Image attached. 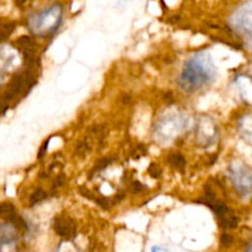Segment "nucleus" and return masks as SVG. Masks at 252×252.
<instances>
[{
	"instance_id": "obj_1",
	"label": "nucleus",
	"mask_w": 252,
	"mask_h": 252,
	"mask_svg": "<svg viewBox=\"0 0 252 252\" xmlns=\"http://www.w3.org/2000/svg\"><path fill=\"white\" fill-rule=\"evenodd\" d=\"M54 230L61 238L70 240L76 235L75 223L69 217H57L54 220Z\"/></svg>"
},
{
	"instance_id": "obj_2",
	"label": "nucleus",
	"mask_w": 252,
	"mask_h": 252,
	"mask_svg": "<svg viewBox=\"0 0 252 252\" xmlns=\"http://www.w3.org/2000/svg\"><path fill=\"white\" fill-rule=\"evenodd\" d=\"M16 216L17 213L14 204L10 203V202H2V203H0V219L10 223Z\"/></svg>"
},
{
	"instance_id": "obj_3",
	"label": "nucleus",
	"mask_w": 252,
	"mask_h": 252,
	"mask_svg": "<svg viewBox=\"0 0 252 252\" xmlns=\"http://www.w3.org/2000/svg\"><path fill=\"white\" fill-rule=\"evenodd\" d=\"M169 162L171 164V166H174L176 170H180V171H184L185 166H186V160L179 153H172V154H170Z\"/></svg>"
},
{
	"instance_id": "obj_4",
	"label": "nucleus",
	"mask_w": 252,
	"mask_h": 252,
	"mask_svg": "<svg viewBox=\"0 0 252 252\" xmlns=\"http://www.w3.org/2000/svg\"><path fill=\"white\" fill-rule=\"evenodd\" d=\"M15 30V22L11 21H0V41H5L9 38L10 34Z\"/></svg>"
},
{
	"instance_id": "obj_5",
	"label": "nucleus",
	"mask_w": 252,
	"mask_h": 252,
	"mask_svg": "<svg viewBox=\"0 0 252 252\" xmlns=\"http://www.w3.org/2000/svg\"><path fill=\"white\" fill-rule=\"evenodd\" d=\"M47 197H48V193H47L46 191H43L42 189H36V191L31 194V197H30V204H31V206H33V204L39 203V202L44 201Z\"/></svg>"
},
{
	"instance_id": "obj_6",
	"label": "nucleus",
	"mask_w": 252,
	"mask_h": 252,
	"mask_svg": "<svg viewBox=\"0 0 252 252\" xmlns=\"http://www.w3.org/2000/svg\"><path fill=\"white\" fill-rule=\"evenodd\" d=\"M113 159H111V158H103V159L98 160L97 162H96L95 167L93 169V171L90 172V177H93V175L95 174L96 171H101V170H103L105 167H107L108 165H110V162H112Z\"/></svg>"
},
{
	"instance_id": "obj_7",
	"label": "nucleus",
	"mask_w": 252,
	"mask_h": 252,
	"mask_svg": "<svg viewBox=\"0 0 252 252\" xmlns=\"http://www.w3.org/2000/svg\"><path fill=\"white\" fill-rule=\"evenodd\" d=\"M89 149H90V145L88 144V142H80L76 145L75 154L78 155V157H83V155H85L86 153L89 152Z\"/></svg>"
},
{
	"instance_id": "obj_8",
	"label": "nucleus",
	"mask_w": 252,
	"mask_h": 252,
	"mask_svg": "<svg viewBox=\"0 0 252 252\" xmlns=\"http://www.w3.org/2000/svg\"><path fill=\"white\" fill-rule=\"evenodd\" d=\"M233 243H234V239L231 235H229V234H223V235H221L220 244L223 248H229Z\"/></svg>"
},
{
	"instance_id": "obj_9",
	"label": "nucleus",
	"mask_w": 252,
	"mask_h": 252,
	"mask_svg": "<svg viewBox=\"0 0 252 252\" xmlns=\"http://www.w3.org/2000/svg\"><path fill=\"white\" fill-rule=\"evenodd\" d=\"M65 184V176H64V175H59L58 177H57L56 180H54V182H53V186H52V189H58V187H61V186H63V185Z\"/></svg>"
},
{
	"instance_id": "obj_10",
	"label": "nucleus",
	"mask_w": 252,
	"mask_h": 252,
	"mask_svg": "<svg viewBox=\"0 0 252 252\" xmlns=\"http://www.w3.org/2000/svg\"><path fill=\"white\" fill-rule=\"evenodd\" d=\"M145 154H147V149H145L143 145H138V147L132 152V157L137 158V159L140 157V155H145Z\"/></svg>"
},
{
	"instance_id": "obj_11",
	"label": "nucleus",
	"mask_w": 252,
	"mask_h": 252,
	"mask_svg": "<svg viewBox=\"0 0 252 252\" xmlns=\"http://www.w3.org/2000/svg\"><path fill=\"white\" fill-rule=\"evenodd\" d=\"M79 192H80L81 196L86 197V198H89V199H94V201H95V198H96L95 194H94L91 191H89V189H86L85 187H79Z\"/></svg>"
},
{
	"instance_id": "obj_12",
	"label": "nucleus",
	"mask_w": 252,
	"mask_h": 252,
	"mask_svg": "<svg viewBox=\"0 0 252 252\" xmlns=\"http://www.w3.org/2000/svg\"><path fill=\"white\" fill-rule=\"evenodd\" d=\"M148 171H149L150 176L155 177V179L160 176V169H159V166H158L157 164L150 165V167H149V170H148Z\"/></svg>"
},
{
	"instance_id": "obj_13",
	"label": "nucleus",
	"mask_w": 252,
	"mask_h": 252,
	"mask_svg": "<svg viewBox=\"0 0 252 252\" xmlns=\"http://www.w3.org/2000/svg\"><path fill=\"white\" fill-rule=\"evenodd\" d=\"M7 108H9V103H6L4 100L0 98V116L4 115V113L6 112Z\"/></svg>"
},
{
	"instance_id": "obj_14",
	"label": "nucleus",
	"mask_w": 252,
	"mask_h": 252,
	"mask_svg": "<svg viewBox=\"0 0 252 252\" xmlns=\"http://www.w3.org/2000/svg\"><path fill=\"white\" fill-rule=\"evenodd\" d=\"M130 189H132L133 192H140L143 189V186L139 184V182H133L132 185H130Z\"/></svg>"
}]
</instances>
